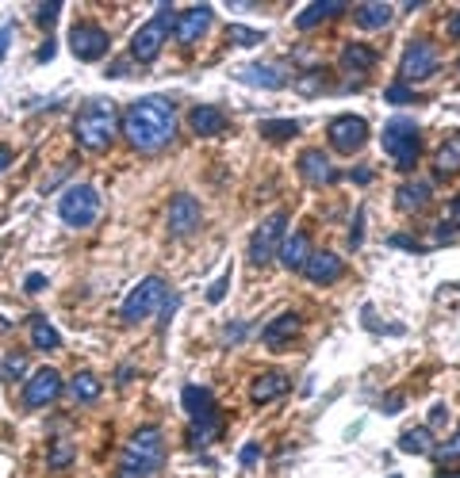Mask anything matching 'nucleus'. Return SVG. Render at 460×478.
Here are the masks:
<instances>
[{
	"instance_id": "obj_28",
	"label": "nucleus",
	"mask_w": 460,
	"mask_h": 478,
	"mask_svg": "<svg viewBox=\"0 0 460 478\" xmlns=\"http://www.w3.org/2000/svg\"><path fill=\"white\" fill-rule=\"evenodd\" d=\"M100 391H104V383L92 376V371H77V376L69 379V394H73L77 402H96Z\"/></svg>"
},
{
	"instance_id": "obj_45",
	"label": "nucleus",
	"mask_w": 460,
	"mask_h": 478,
	"mask_svg": "<svg viewBox=\"0 0 460 478\" xmlns=\"http://www.w3.org/2000/svg\"><path fill=\"white\" fill-rule=\"evenodd\" d=\"M391 245H395V249H410V253H422V245L414 241V238H402V234H395L391 238Z\"/></svg>"
},
{
	"instance_id": "obj_53",
	"label": "nucleus",
	"mask_w": 460,
	"mask_h": 478,
	"mask_svg": "<svg viewBox=\"0 0 460 478\" xmlns=\"http://www.w3.org/2000/svg\"><path fill=\"white\" fill-rule=\"evenodd\" d=\"M441 478H460V471H445V474H441Z\"/></svg>"
},
{
	"instance_id": "obj_22",
	"label": "nucleus",
	"mask_w": 460,
	"mask_h": 478,
	"mask_svg": "<svg viewBox=\"0 0 460 478\" xmlns=\"http://www.w3.org/2000/svg\"><path fill=\"white\" fill-rule=\"evenodd\" d=\"M430 195H433V188L426 180H402L399 192H395V203H399V211L410 215V211H426Z\"/></svg>"
},
{
	"instance_id": "obj_1",
	"label": "nucleus",
	"mask_w": 460,
	"mask_h": 478,
	"mask_svg": "<svg viewBox=\"0 0 460 478\" xmlns=\"http://www.w3.org/2000/svg\"><path fill=\"white\" fill-rule=\"evenodd\" d=\"M119 134L131 142L138 154H154L177 138V108L165 96H142L123 111Z\"/></svg>"
},
{
	"instance_id": "obj_20",
	"label": "nucleus",
	"mask_w": 460,
	"mask_h": 478,
	"mask_svg": "<svg viewBox=\"0 0 460 478\" xmlns=\"http://www.w3.org/2000/svg\"><path fill=\"white\" fill-rule=\"evenodd\" d=\"M188 126H192V134L196 138H215V134H223L230 119L218 108H211V103H200V108H192L188 115Z\"/></svg>"
},
{
	"instance_id": "obj_30",
	"label": "nucleus",
	"mask_w": 460,
	"mask_h": 478,
	"mask_svg": "<svg viewBox=\"0 0 460 478\" xmlns=\"http://www.w3.org/2000/svg\"><path fill=\"white\" fill-rule=\"evenodd\" d=\"M399 451H407V456H430L433 451L430 429H407V433L399 436Z\"/></svg>"
},
{
	"instance_id": "obj_38",
	"label": "nucleus",
	"mask_w": 460,
	"mask_h": 478,
	"mask_svg": "<svg viewBox=\"0 0 460 478\" xmlns=\"http://www.w3.org/2000/svg\"><path fill=\"white\" fill-rule=\"evenodd\" d=\"M361 241H364V207L356 211L353 218V230H349V249H361Z\"/></svg>"
},
{
	"instance_id": "obj_26",
	"label": "nucleus",
	"mask_w": 460,
	"mask_h": 478,
	"mask_svg": "<svg viewBox=\"0 0 460 478\" xmlns=\"http://www.w3.org/2000/svg\"><path fill=\"white\" fill-rule=\"evenodd\" d=\"M341 11H345V4H338V0H326V4L318 0V4H307L303 11H299V16H295V27H299V31H310V27H318L322 19L341 16Z\"/></svg>"
},
{
	"instance_id": "obj_8",
	"label": "nucleus",
	"mask_w": 460,
	"mask_h": 478,
	"mask_svg": "<svg viewBox=\"0 0 460 478\" xmlns=\"http://www.w3.org/2000/svg\"><path fill=\"white\" fill-rule=\"evenodd\" d=\"M437 65H441V54H437V46L430 39H410L407 50L399 57V80L402 85H422V80H430L437 73Z\"/></svg>"
},
{
	"instance_id": "obj_25",
	"label": "nucleus",
	"mask_w": 460,
	"mask_h": 478,
	"mask_svg": "<svg viewBox=\"0 0 460 478\" xmlns=\"http://www.w3.org/2000/svg\"><path fill=\"white\" fill-rule=\"evenodd\" d=\"M353 16H356V27H364V31H380V27H387L391 16H395V8L391 4H356L353 8Z\"/></svg>"
},
{
	"instance_id": "obj_10",
	"label": "nucleus",
	"mask_w": 460,
	"mask_h": 478,
	"mask_svg": "<svg viewBox=\"0 0 460 478\" xmlns=\"http://www.w3.org/2000/svg\"><path fill=\"white\" fill-rule=\"evenodd\" d=\"M69 50H73L77 62H100L111 50V39L96 23H73L69 27Z\"/></svg>"
},
{
	"instance_id": "obj_23",
	"label": "nucleus",
	"mask_w": 460,
	"mask_h": 478,
	"mask_svg": "<svg viewBox=\"0 0 460 478\" xmlns=\"http://www.w3.org/2000/svg\"><path fill=\"white\" fill-rule=\"evenodd\" d=\"M372 65H376V50H372V46H364V42H345L341 46V69H345V73L361 77Z\"/></svg>"
},
{
	"instance_id": "obj_18",
	"label": "nucleus",
	"mask_w": 460,
	"mask_h": 478,
	"mask_svg": "<svg viewBox=\"0 0 460 478\" xmlns=\"http://www.w3.org/2000/svg\"><path fill=\"white\" fill-rule=\"evenodd\" d=\"M288 391H292V379H288L284 371H264V376H257L249 383V398L257 406H269V402H276Z\"/></svg>"
},
{
	"instance_id": "obj_51",
	"label": "nucleus",
	"mask_w": 460,
	"mask_h": 478,
	"mask_svg": "<svg viewBox=\"0 0 460 478\" xmlns=\"http://www.w3.org/2000/svg\"><path fill=\"white\" fill-rule=\"evenodd\" d=\"M349 177H353L356 184H368V180H372V172H368V165H361L356 172H349Z\"/></svg>"
},
{
	"instance_id": "obj_15",
	"label": "nucleus",
	"mask_w": 460,
	"mask_h": 478,
	"mask_svg": "<svg viewBox=\"0 0 460 478\" xmlns=\"http://www.w3.org/2000/svg\"><path fill=\"white\" fill-rule=\"evenodd\" d=\"M295 169H299V177H303L310 188H326V184L338 180V172H334L330 157L322 154V149H303L299 161H295Z\"/></svg>"
},
{
	"instance_id": "obj_14",
	"label": "nucleus",
	"mask_w": 460,
	"mask_h": 478,
	"mask_svg": "<svg viewBox=\"0 0 460 478\" xmlns=\"http://www.w3.org/2000/svg\"><path fill=\"white\" fill-rule=\"evenodd\" d=\"M165 34H169V27L161 23L157 16L150 19V23H142L134 34H131V62H138V65H150L154 57L161 54V46H165Z\"/></svg>"
},
{
	"instance_id": "obj_42",
	"label": "nucleus",
	"mask_w": 460,
	"mask_h": 478,
	"mask_svg": "<svg viewBox=\"0 0 460 478\" xmlns=\"http://www.w3.org/2000/svg\"><path fill=\"white\" fill-rule=\"evenodd\" d=\"M445 421H448V406H445V402H433V406H430V429L445 425Z\"/></svg>"
},
{
	"instance_id": "obj_27",
	"label": "nucleus",
	"mask_w": 460,
	"mask_h": 478,
	"mask_svg": "<svg viewBox=\"0 0 460 478\" xmlns=\"http://www.w3.org/2000/svg\"><path fill=\"white\" fill-rule=\"evenodd\" d=\"M31 345L39 348V353H54V348H62V333H58L42 314H34L31 318Z\"/></svg>"
},
{
	"instance_id": "obj_32",
	"label": "nucleus",
	"mask_w": 460,
	"mask_h": 478,
	"mask_svg": "<svg viewBox=\"0 0 460 478\" xmlns=\"http://www.w3.org/2000/svg\"><path fill=\"white\" fill-rule=\"evenodd\" d=\"M73 459H77V444H69V440H54L50 451H46V467L50 471H65Z\"/></svg>"
},
{
	"instance_id": "obj_48",
	"label": "nucleus",
	"mask_w": 460,
	"mask_h": 478,
	"mask_svg": "<svg viewBox=\"0 0 460 478\" xmlns=\"http://www.w3.org/2000/svg\"><path fill=\"white\" fill-rule=\"evenodd\" d=\"M445 31H448V39H460V11H453V16H448Z\"/></svg>"
},
{
	"instance_id": "obj_9",
	"label": "nucleus",
	"mask_w": 460,
	"mask_h": 478,
	"mask_svg": "<svg viewBox=\"0 0 460 478\" xmlns=\"http://www.w3.org/2000/svg\"><path fill=\"white\" fill-rule=\"evenodd\" d=\"M288 238V215L284 211H272L264 223L253 230V238H249V264H269L272 256H280V245Z\"/></svg>"
},
{
	"instance_id": "obj_47",
	"label": "nucleus",
	"mask_w": 460,
	"mask_h": 478,
	"mask_svg": "<svg viewBox=\"0 0 460 478\" xmlns=\"http://www.w3.org/2000/svg\"><path fill=\"white\" fill-rule=\"evenodd\" d=\"M380 410H387V414H395V410H402V394H387L384 402H380Z\"/></svg>"
},
{
	"instance_id": "obj_5",
	"label": "nucleus",
	"mask_w": 460,
	"mask_h": 478,
	"mask_svg": "<svg viewBox=\"0 0 460 478\" xmlns=\"http://www.w3.org/2000/svg\"><path fill=\"white\" fill-rule=\"evenodd\" d=\"M384 154L395 161V169L399 172H410L414 169V161H418V149H422V142H418V123L414 119H407V115H395V119H387L384 123Z\"/></svg>"
},
{
	"instance_id": "obj_35",
	"label": "nucleus",
	"mask_w": 460,
	"mask_h": 478,
	"mask_svg": "<svg viewBox=\"0 0 460 478\" xmlns=\"http://www.w3.org/2000/svg\"><path fill=\"white\" fill-rule=\"evenodd\" d=\"M384 96H387V103H414V100H418V96H414V88L402 85V80H399V85H391Z\"/></svg>"
},
{
	"instance_id": "obj_36",
	"label": "nucleus",
	"mask_w": 460,
	"mask_h": 478,
	"mask_svg": "<svg viewBox=\"0 0 460 478\" xmlns=\"http://www.w3.org/2000/svg\"><path fill=\"white\" fill-rule=\"evenodd\" d=\"M230 279H234V276H230V268H226V272L218 276L211 287H207V302H223V299H226V287H230Z\"/></svg>"
},
{
	"instance_id": "obj_11",
	"label": "nucleus",
	"mask_w": 460,
	"mask_h": 478,
	"mask_svg": "<svg viewBox=\"0 0 460 478\" xmlns=\"http://www.w3.org/2000/svg\"><path fill=\"white\" fill-rule=\"evenodd\" d=\"M326 138H330V149H338V154L353 157L356 149L368 142V123L361 119V115H338V119H330Z\"/></svg>"
},
{
	"instance_id": "obj_37",
	"label": "nucleus",
	"mask_w": 460,
	"mask_h": 478,
	"mask_svg": "<svg viewBox=\"0 0 460 478\" xmlns=\"http://www.w3.org/2000/svg\"><path fill=\"white\" fill-rule=\"evenodd\" d=\"M69 169H73V161H65V165H58V172H54V177H46V180L39 184V192H42V195H46V192H54L58 184H62V180L69 177Z\"/></svg>"
},
{
	"instance_id": "obj_40",
	"label": "nucleus",
	"mask_w": 460,
	"mask_h": 478,
	"mask_svg": "<svg viewBox=\"0 0 460 478\" xmlns=\"http://www.w3.org/2000/svg\"><path fill=\"white\" fill-rule=\"evenodd\" d=\"M257 459H261V444H246V448L238 451V463H242V467H253Z\"/></svg>"
},
{
	"instance_id": "obj_3",
	"label": "nucleus",
	"mask_w": 460,
	"mask_h": 478,
	"mask_svg": "<svg viewBox=\"0 0 460 478\" xmlns=\"http://www.w3.org/2000/svg\"><path fill=\"white\" fill-rule=\"evenodd\" d=\"M165 467V433L157 425H146L123 444L119 478H154Z\"/></svg>"
},
{
	"instance_id": "obj_16",
	"label": "nucleus",
	"mask_w": 460,
	"mask_h": 478,
	"mask_svg": "<svg viewBox=\"0 0 460 478\" xmlns=\"http://www.w3.org/2000/svg\"><path fill=\"white\" fill-rule=\"evenodd\" d=\"M211 16H215V11L207 8V4H196V8H188V11H180L177 31H172V34H177V42H180V46H192L207 27H211Z\"/></svg>"
},
{
	"instance_id": "obj_43",
	"label": "nucleus",
	"mask_w": 460,
	"mask_h": 478,
	"mask_svg": "<svg viewBox=\"0 0 460 478\" xmlns=\"http://www.w3.org/2000/svg\"><path fill=\"white\" fill-rule=\"evenodd\" d=\"M42 287H46V276L42 272H31L27 279H23V291H27V295H39Z\"/></svg>"
},
{
	"instance_id": "obj_12",
	"label": "nucleus",
	"mask_w": 460,
	"mask_h": 478,
	"mask_svg": "<svg viewBox=\"0 0 460 478\" xmlns=\"http://www.w3.org/2000/svg\"><path fill=\"white\" fill-rule=\"evenodd\" d=\"M200 226H203V207H200V200L188 195V192L172 195V203H169V234L172 238H188Z\"/></svg>"
},
{
	"instance_id": "obj_24",
	"label": "nucleus",
	"mask_w": 460,
	"mask_h": 478,
	"mask_svg": "<svg viewBox=\"0 0 460 478\" xmlns=\"http://www.w3.org/2000/svg\"><path fill=\"white\" fill-rule=\"evenodd\" d=\"M238 77L246 80V85H261V88H284V69L280 65H242Z\"/></svg>"
},
{
	"instance_id": "obj_33",
	"label": "nucleus",
	"mask_w": 460,
	"mask_h": 478,
	"mask_svg": "<svg viewBox=\"0 0 460 478\" xmlns=\"http://www.w3.org/2000/svg\"><path fill=\"white\" fill-rule=\"evenodd\" d=\"M23 371H27V353H8L4 356V368H0L4 383H19Z\"/></svg>"
},
{
	"instance_id": "obj_49",
	"label": "nucleus",
	"mask_w": 460,
	"mask_h": 478,
	"mask_svg": "<svg viewBox=\"0 0 460 478\" xmlns=\"http://www.w3.org/2000/svg\"><path fill=\"white\" fill-rule=\"evenodd\" d=\"M54 46H58V42H50V39H46V42H42V50L34 54V57H39V62H54Z\"/></svg>"
},
{
	"instance_id": "obj_34",
	"label": "nucleus",
	"mask_w": 460,
	"mask_h": 478,
	"mask_svg": "<svg viewBox=\"0 0 460 478\" xmlns=\"http://www.w3.org/2000/svg\"><path fill=\"white\" fill-rule=\"evenodd\" d=\"M226 39H230V42H238V46H261V42H264V34H261V31L242 27V23H230Z\"/></svg>"
},
{
	"instance_id": "obj_39",
	"label": "nucleus",
	"mask_w": 460,
	"mask_h": 478,
	"mask_svg": "<svg viewBox=\"0 0 460 478\" xmlns=\"http://www.w3.org/2000/svg\"><path fill=\"white\" fill-rule=\"evenodd\" d=\"M295 88L303 92V96H315V92L322 88V80H318V73H303V77L295 80Z\"/></svg>"
},
{
	"instance_id": "obj_52",
	"label": "nucleus",
	"mask_w": 460,
	"mask_h": 478,
	"mask_svg": "<svg viewBox=\"0 0 460 478\" xmlns=\"http://www.w3.org/2000/svg\"><path fill=\"white\" fill-rule=\"evenodd\" d=\"M8 165H12V149H8V146H0V172H4Z\"/></svg>"
},
{
	"instance_id": "obj_4",
	"label": "nucleus",
	"mask_w": 460,
	"mask_h": 478,
	"mask_svg": "<svg viewBox=\"0 0 460 478\" xmlns=\"http://www.w3.org/2000/svg\"><path fill=\"white\" fill-rule=\"evenodd\" d=\"M180 402H184V414H188V421H192L188 444L192 448L207 444V440L215 436V429H218V402H215V394L207 387H200V383H188V387L180 391Z\"/></svg>"
},
{
	"instance_id": "obj_6",
	"label": "nucleus",
	"mask_w": 460,
	"mask_h": 478,
	"mask_svg": "<svg viewBox=\"0 0 460 478\" xmlns=\"http://www.w3.org/2000/svg\"><path fill=\"white\" fill-rule=\"evenodd\" d=\"M169 284L161 276H146V279H138V284L131 287V295L123 299V310H119V318L126 325H138V322H146L154 310H165V302H169Z\"/></svg>"
},
{
	"instance_id": "obj_29",
	"label": "nucleus",
	"mask_w": 460,
	"mask_h": 478,
	"mask_svg": "<svg viewBox=\"0 0 460 478\" xmlns=\"http://www.w3.org/2000/svg\"><path fill=\"white\" fill-rule=\"evenodd\" d=\"M437 177H448V172H456L460 169V134H448L441 149H437Z\"/></svg>"
},
{
	"instance_id": "obj_44",
	"label": "nucleus",
	"mask_w": 460,
	"mask_h": 478,
	"mask_svg": "<svg viewBox=\"0 0 460 478\" xmlns=\"http://www.w3.org/2000/svg\"><path fill=\"white\" fill-rule=\"evenodd\" d=\"M12 34H16V23H4V27H0V62H4V57H8Z\"/></svg>"
},
{
	"instance_id": "obj_31",
	"label": "nucleus",
	"mask_w": 460,
	"mask_h": 478,
	"mask_svg": "<svg viewBox=\"0 0 460 478\" xmlns=\"http://www.w3.org/2000/svg\"><path fill=\"white\" fill-rule=\"evenodd\" d=\"M257 134L269 138V142H288V138L299 134V123L295 119H261L257 123Z\"/></svg>"
},
{
	"instance_id": "obj_19",
	"label": "nucleus",
	"mask_w": 460,
	"mask_h": 478,
	"mask_svg": "<svg viewBox=\"0 0 460 478\" xmlns=\"http://www.w3.org/2000/svg\"><path fill=\"white\" fill-rule=\"evenodd\" d=\"M303 276L310 279V284H318V287L338 284V279L345 276V261H338V256H334V253H315V256H310V261H307Z\"/></svg>"
},
{
	"instance_id": "obj_46",
	"label": "nucleus",
	"mask_w": 460,
	"mask_h": 478,
	"mask_svg": "<svg viewBox=\"0 0 460 478\" xmlns=\"http://www.w3.org/2000/svg\"><path fill=\"white\" fill-rule=\"evenodd\" d=\"M456 456H460V429H456V436L441 448V459H456Z\"/></svg>"
},
{
	"instance_id": "obj_21",
	"label": "nucleus",
	"mask_w": 460,
	"mask_h": 478,
	"mask_svg": "<svg viewBox=\"0 0 460 478\" xmlns=\"http://www.w3.org/2000/svg\"><path fill=\"white\" fill-rule=\"evenodd\" d=\"M295 333H299V314H295V310H284L280 318H272V322L261 330V341L269 345V348H280V345L292 341Z\"/></svg>"
},
{
	"instance_id": "obj_7",
	"label": "nucleus",
	"mask_w": 460,
	"mask_h": 478,
	"mask_svg": "<svg viewBox=\"0 0 460 478\" xmlns=\"http://www.w3.org/2000/svg\"><path fill=\"white\" fill-rule=\"evenodd\" d=\"M58 218L73 230H85L100 218V192L92 184H69L58 200Z\"/></svg>"
},
{
	"instance_id": "obj_2",
	"label": "nucleus",
	"mask_w": 460,
	"mask_h": 478,
	"mask_svg": "<svg viewBox=\"0 0 460 478\" xmlns=\"http://www.w3.org/2000/svg\"><path fill=\"white\" fill-rule=\"evenodd\" d=\"M119 123H123V115H119V108H115L111 100H88L73 119V138H77L80 149L100 154V149H108L115 142Z\"/></svg>"
},
{
	"instance_id": "obj_54",
	"label": "nucleus",
	"mask_w": 460,
	"mask_h": 478,
	"mask_svg": "<svg viewBox=\"0 0 460 478\" xmlns=\"http://www.w3.org/2000/svg\"><path fill=\"white\" fill-rule=\"evenodd\" d=\"M456 69H460V62H456Z\"/></svg>"
},
{
	"instance_id": "obj_50",
	"label": "nucleus",
	"mask_w": 460,
	"mask_h": 478,
	"mask_svg": "<svg viewBox=\"0 0 460 478\" xmlns=\"http://www.w3.org/2000/svg\"><path fill=\"white\" fill-rule=\"evenodd\" d=\"M448 223H453V230H460V200L448 203Z\"/></svg>"
},
{
	"instance_id": "obj_17",
	"label": "nucleus",
	"mask_w": 460,
	"mask_h": 478,
	"mask_svg": "<svg viewBox=\"0 0 460 478\" xmlns=\"http://www.w3.org/2000/svg\"><path fill=\"white\" fill-rule=\"evenodd\" d=\"M310 238L303 234V230H288V238L280 245V264L288 268V272H303L307 261H310Z\"/></svg>"
},
{
	"instance_id": "obj_13",
	"label": "nucleus",
	"mask_w": 460,
	"mask_h": 478,
	"mask_svg": "<svg viewBox=\"0 0 460 478\" xmlns=\"http://www.w3.org/2000/svg\"><path fill=\"white\" fill-rule=\"evenodd\" d=\"M62 387L65 383L54 368H39L27 383H23V406H27V410H42V406H50L58 394H62Z\"/></svg>"
},
{
	"instance_id": "obj_41",
	"label": "nucleus",
	"mask_w": 460,
	"mask_h": 478,
	"mask_svg": "<svg viewBox=\"0 0 460 478\" xmlns=\"http://www.w3.org/2000/svg\"><path fill=\"white\" fill-rule=\"evenodd\" d=\"M58 11H62V4H39V16H34V19H39L42 27H50V23L58 19Z\"/></svg>"
}]
</instances>
